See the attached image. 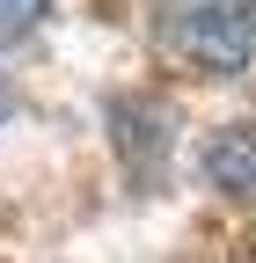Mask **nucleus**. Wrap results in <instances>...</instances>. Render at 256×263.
I'll use <instances>...</instances> for the list:
<instances>
[{"instance_id": "f03ea898", "label": "nucleus", "mask_w": 256, "mask_h": 263, "mask_svg": "<svg viewBox=\"0 0 256 263\" xmlns=\"http://www.w3.org/2000/svg\"><path fill=\"white\" fill-rule=\"evenodd\" d=\"M198 168L220 197H256V124H227V132H212L205 154H198Z\"/></svg>"}, {"instance_id": "7ed1b4c3", "label": "nucleus", "mask_w": 256, "mask_h": 263, "mask_svg": "<svg viewBox=\"0 0 256 263\" xmlns=\"http://www.w3.org/2000/svg\"><path fill=\"white\" fill-rule=\"evenodd\" d=\"M44 22V0H0V44H15L29 37V29Z\"/></svg>"}, {"instance_id": "20e7f679", "label": "nucleus", "mask_w": 256, "mask_h": 263, "mask_svg": "<svg viewBox=\"0 0 256 263\" xmlns=\"http://www.w3.org/2000/svg\"><path fill=\"white\" fill-rule=\"evenodd\" d=\"M0 117H15V88L8 81H0Z\"/></svg>"}, {"instance_id": "39448f33", "label": "nucleus", "mask_w": 256, "mask_h": 263, "mask_svg": "<svg viewBox=\"0 0 256 263\" xmlns=\"http://www.w3.org/2000/svg\"><path fill=\"white\" fill-rule=\"evenodd\" d=\"M249 263H256V234H249Z\"/></svg>"}, {"instance_id": "f257e3e1", "label": "nucleus", "mask_w": 256, "mask_h": 263, "mask_svg": "<svg viewBox=\"0 0 256 263\" xmlns=\"http://www.w3.org/2000/svg\"><path fill=\"white\" fill-rule=\"evenodd\" d=\"M161 44L183 66L242 73L249 51H256V0H169L161 8Z\"/></svg>"}]
</instances>
